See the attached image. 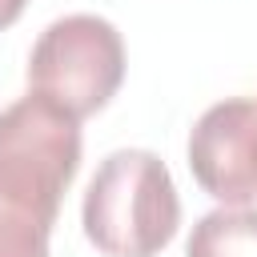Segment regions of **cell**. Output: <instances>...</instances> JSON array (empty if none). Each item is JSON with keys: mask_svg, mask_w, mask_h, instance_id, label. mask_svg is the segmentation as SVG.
<instances>
[{"mask_svg": "<svg viewBox=\"0 0 257 257\" xmlns=\"http://www.w3.org/2000/svg\"><path fill=\"white\" fill-rule=\"evenodd\" d=\"M24 4H28V0H0V32H4L8 24H16V20H20Z\"/></svg>", "mask_w": 257, "mask_h": 257, "instance_id": "obj_7", "label": "cell"}, {"mask_svg": "<svg viewBox=\"0 0 257 257\" xmlns=\"http://www.w3.org/2000/svg\"><path fill=\"white\" fill-rule=\"evenodd\" d=\"M124 80V40L92 12L52 20L28 56V88L68 108L76 120L100 112Z\"/></svg>", "mask_w": 257, "mask_h": 257, "instance_id": "obj_3", "label": "cell"}, {"mask_svg": "<svg viewBox=\"0 0 257 257\" xmlns=\"http://www.w3.org/2000/svg\"><path fill=\"white\" fill-rule=\"evenodd\" d=\"M80 221L104 257H157L181 225L173 173L149 149L108 153L84 189Z\"/></svg>", "mask_w": 257, "mask_h": 257, "instance_id": "obj_1", "label": "cell"}, {"mask_svg": "<svg viewBox=\"0 0 257 257\" xmlns=\"http://www.w3.org/2000/svg\"><path fill=\"white\" fill-rule=\"evenodd\" d=\"M80 169V120L28 88L0 112V201L56 225L64 189Z\"/></svg>", "mask_w": 257, "mask_h": 257, "instance_id": "obj_2", "label": "cell"}, {"mask_svg": "<svg viewBox=\"0 0 257 257\" xmlns=\"http://www.w3.org/2000/svg\"><path fill=\"white\" fill-rule=\"evenodd\" d=\"M185 257H257V209H213L205 213L185 245Z\"/></svg>", "mask_w": 257, "mask_h": 257, "instance_id": "obj_5", "label": "cell"}, {"mask_svg": "<svg viewBox=\"0 0 257 257\" xmlns=\"http://www.w3.org/2000/svg\"><path fill=\"white\" fill-rule=\"evenodd\" d=\"M189 169L225 209L257 201V100L229 96L201 112L189 133Z\"/></svg>", "mask_w": 257, "mask_h": 257, "instance_id": "obj_4", "label": "cell"}, {"mask_svg": "<svg viewBox=\"0 0 257 257\" xmlns=\"http://www.w3.org/2000/svg\"><path fill=\"white\" fill-rule=\"evenodd\" d=\"M52 225L0 201V257H48Z\"/></svg>", "mask_w": 257, "mask_h": 257, "instance_id": "obj_6", "label": "cell"}]
</instances>
